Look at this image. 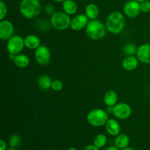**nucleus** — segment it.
<instances>
[{"instance_id": "b1692460", "label": "nucleus", "mask_w": 150, "mask_h": 150, "mask_svg": "<svg viewBox=\"0 0 150 150\" xmlns=\"http://www.w3.org/2000/svg\"><path fill=\"white\" fill-rule=\"evenodd\" d=\"M124 51L125 54H127L128 56H133L135 53L137 52V49H136L135 45L132 44H128L125 45L124 48Z\"/></svg>"}, {"instance_id": "f3484780", "label": "nucleus", "mask_w": 150, "mask_h": 150, "mask_svg": "<svg viewBox=\"0 0 150 150\" xmlns=\"http://www.w3.org/2000/svg\"><path fill=\"white\" fill-rule=\"evenodd\" d=\"M99 7L93 3L87 4L85 7V15L90 20H95L99 16Z\"/></svg>"}, {"instance_id": "0eeeda50", "label": "nucleus", "mask_w": 150, "mask_h": 150, "mask_svg": "<svg viewBox=\"0 0 150 150\" xmlns=\"http://www.w3.org/2000/svg\"><path fill=\"white\" fill-rule=\"evenodd\" d=\"M35 57L38 64L46 66L51 60V51L45 46H40L35 50Z\"/></svg>"}, {"instance_id": "473e14b6", "label": "nucleus", "mask_w": 150, "mask_h": 150, "mask_svg": "<svg viewBox=\"0 0 150 150\" xmlns=\"http://www.w3.org/2000/svg\"><path fill=\"white\" fill-rule=\"evenodd\" d=\"M53 1H55V2H57V3H62L64 0H53Z\"/></svg>"}, {"instance_id": "9d476101", "label": "nucleus", "mask_w": 150, "mask_h": 150, "mask_svg": "<svg viewBox=\"0 0 150 150\" xmlns=\"http://www.w3.org/2000/svg\"><path fill=\"white\" fill-rule=\"evenodd\" d=\"M14 27L8 20H1L0 22V38L2 41H8L13 37Z\"/></svg>"}, {"instance_id": "e433bc0d", "label": "nucleus", "mask_w": 150, "mask_h": 150, "mask_svg": "<svg viewBox=\"0 0 150 150\" xmlns=\"http://www.w3.org/2000/svg\"><path fill=\"white\" fill-rule=\"evenodd\" d=\"M38 1H42V0H38Z\"/></svg>"}, {"instance_id": "1a4fd4ad", "label": "nucleus", "mask_w": 150, "mask_h": 150, "mask_svg": "<svg viewBox=\"0 0 150 150\" xmlns=\"http://www.w3.org/2000/svg\"><path fill=\"white\" fill-rule=\"evenodd\" d=\"M124 13L127 17L136 18L140 14L141 8L140 3L136 1V0H130L125 4L123 7Z\"/></svg>"}, {"instance_id": "4468645a", "label": "nucleus", "mask_w": 150, "mask_h": 150, "mask_svg": "<svg viewBox=\"0 0 150 150\" xmlns=\"http://www.w3.org/2000/svg\"><path fill=\"white\" fill-rule=\"evenodd\" d=\"M24 46L29 49H37L40 46L41 41L39 37L35 35H29L24 38Z\"/></svg>"}, {"instance_id": "f704fd0d", "label": "nucleus", "mask_w": 150, "mask_h": 150, "mask_svg": "<svg viewBox=\"0 0 150 150\" xmlns=\"http://www.w3.org/2000/svg\"><path fill=\"white\" fill-rule=\"evenodd\" d=\"M136 1H138V2H139V3H142V2H143V1H146V0H136Z\"/></svg>"}, {"instance_id": "423d86ee", "label": "nucleus", "mask_w": 150, "mask_h": 150, "mask_svg": "<svg viewBox=\"0 0 150 150\" xmlns=\"http://www.w3.org/2000/svg\"><path fill=\"white\" fill-rule=\"evenodd\" d=\"M24 46V40L19 35H14L7 41V49L10 54H20Z\"/></svg>"}, {"instance_id": "20e7f679", "label": "nucleus", "mask_w": 150, "mask_h": 150, "mask_svg": "<svg viewBox=\"0 0 150 150\" xmlns=\"http://www.w3.org/2000/svg\"><path fill=\"white\" fill-rule=\"evenodd\" d=\"M88 123L93 126H102L108 121V113L103 109L97 108L90 110L86 116Z\"/></svg>"}, {"instance_id": "7ed1b4c3", "label": "nucleus", "mask_w": 150, "mask_h": 150, "mask_svg": "<svg viewBox=\"0 0 150 150\" xmlns=\"http://www.w3.org/2000/svg\"><path fill=\"white\" fill-rule=\"evenodd\" d=\"M106 26L99 20H91L86 26V34L92 40L98 41L105 37L106 35Z\"/></svg>"}, {"instance_id": "bb28decb", "label": "nucleus", "mask_w": 150, "mask_h": 150, "mask_svg": "<svg viewBox=\"0 0 150 150\" xmlns=\"http://www.w3.org/2000/svg\"><path fill=\"white\" fill-rule=\"evenodd\" d=\"M141 11L143 13H149L150 12V1L146 0L143 2L140 3Z\"/></svg>"}, {"instance_id": "cd10ccee", "label": "nucleus", "mask_w": 150, "mask_h": 150, "mask_svg": "<svg viewBox=\"0 0 150 150\" xmlns=\"http://www.w3.org/2000/svg\"><path fill=\"white\" fill-rule=\"evenodd\" d=\"M83 150H100L99 148L95 146L94 144H89V145L86 146L83 149Z\"/></svg>"}, {"instance_id": "2f4dec72", "label": "nucleus", "mask_w": 150, "mask_h": 150, "mask_svg": "<svg viewBox=\"0 0 150 150\" xmlns=\"http://www.w3.org/2000/svg\"><path fill=\"white\" fill-rule=\"evenodd\" d=\"M122 150H135V149L133 148H132V147L127 146V147H126V148L122 149Z\"/></svg>"}, {"instance_id": "4be33fe9", "label": "nucleus", "mask_w": 150, "mask_h": 150, "mask_svg": "<svg viewBox=\"0 0 150 150\" xmlns=\"http://www.w3.org/2000/svg\"><path fill=\"white\" fill-rule=\"evenodd\" d=\"M107 143V137L104 134H98L95 136L94 139V145L96 146L98 148H103Z\"/></svg>"}, {"instance_id": "393cba45", "label": "nucleus", "mask_w": 150, "mask_h": 150, "mask_svg": "<svg viewBox=\"0 0 150 150\" xmlns=\"http://www.w3.org/2000/svg\"><path fill=\"white\" fill-rule=\"evenodd\" d=\"M7 13V7L3 1H0V20H3Z\"/></svg>"}, {"instance_id": "39448f33", "label": "nucleus", "mask_w": 150, "mask_h": 150, "mask_svg": "<svg viewBox=\"0 0 150 150\" xmlns=\"http://www.w3.org/2000/svg\"><path fill=\"white\" fill-rule=\"evenodd\" d=\"M51 24L55 29L64 30L70 26L71 19L70 16L64 12H57L51 16Z\"/></svg>"}, {"instance_id": "a211bd4d", "label": "nucleus", "mask_w": 150, "mask_h": 150, "mask_svg": "<svg viewBox=\"0 0 150 150\" xmlns=\"http://www.w3.org/2000/svg\"><path fill=\"white\" fill-rule=\"evenodd\" d=\"M130 144V138L126 134H119L114 139V146L120 149L126 148Z\"/></svg>"}, {"instance_id": "9b49d317", "label": "nucleus", "mask_w": 150, "mask_h": 150, "mask_svg": "<svg viewBox=\"0 0 150 150\" xmlns=\"http://www.w3.org/2000/svg\"><path fill=\"white\" fill-rule=\"evenodd\" d=\"M88 17L85 14H79L71 19L70 27L74 31H80L86 28L88 23Z\"/></svg>"}, {"instance_id": "412c9836", "label": "nucleus", "mask_w": 150, "mask_h": 150, "mask_svg": "<svg viewBox=\"0 0 150 150\" xmlns=\"http://www.w3.org/2000/svg\"><path fill=\"white\" fill-rule=\"evenodd\" d=\"M53 81L47 75H42V76H40L39 79L38 80V85L41 89L43 90H48L51 88L52 86Z\"/></svg>"}, {"instance_id": "f257e3e1", "label": "nucleus", "mask_w": 150, "mask_h": 150, "mask_svg": "<svg viewBox=\"0 0 150 150\" xmlns=\"http://www.w3.org/2000/svg\"><path fill=\"white\" fill-rule=\"evenodd\" d=\"M125 24V19L122 13L120 12H112L108 15L105 21L107 30L114 35L120 33L124 29Z\"/></svg>"}, {"instance_id": "f8f14e48", "label": "nucleus", "mask_w": 150, "mask_h": 150, "mask_svg": "<svg viewBox=\"0 0 150 150\" xmlns=\"http://www.w3.org/2000/svg\"><path fill=\"white\" fill-rule=\"evenodd\" d=\"M138 60L142 63L150 64V44H144L138 48L136 52Z\"/></svg>"}, {"instance_id": "5701e85b", "label": "nucleus", "mask_w": 150, "mask_h": 150, "mask_svg": "<svg viewBox=\"0 0 150 150\" xmlns=\"http://www.w3.org/2000/svg\"><path fill=\"white\" fill-rule=\"evenodd\" d=\"M21 137L17 134H13L10 136L9 140V144L11 148H16L21 143Z\"/></svg>"}, {"instance_id": "72a5a7b5", "label": "nucleus", "mask_w": 150, "mask_h": 150, "mask_svg": "<svg viewBox=\"0 0 150 150\" xmlns=\"http://www.w3.org/2000/svg\"><path fill=\"white\" fill-rule=\"evenodd\" d=\"M68 150H78L76 147H70Z\"/></svg>"}, {"instance_id": "4c0bfd02", "label": "nucleus", "mask_w": 150, "mask_h": 150, "mask_svg": "<svg viewBox=\"0 0 150 150\" xmlns=\"http://www.w3.org/2000/svg\"><path fill=\"white\" fill-rule=\"evenodd\" d=\"M111 1H114V0H111Z\"/></svg>"}, {"instance_id": "ddd939ff", "label": "nucleus", "mask_w": 150, "mask_h": 150, "mask_svg": "<svg viewBox=\"0 0 150 150\" xmlns=\"http://www.w3.org/2000/svg\"><path fill=\"white\" fill-rule=\"evenodd\" d=\"M105 129L107 132L111 136H117L120 134V124L117 120L114 119H108L105 124Z\"/></svg>"}, {"instance_id": "2eb2a0df", "label": "nucleus", "mask_w": 150, "mask_h": 150, "mask_svg": "<svg viewBox=\"0 0 150 150\" xmlns=\"http://www.w3.org/2000/svg\"><path fill=\"white\" fill-rule=\"evenodd\" d=\"M122 65L125 70L132 71L137 68L139 65V60L134 56H127L123 59Z\"/></svg>"}, {"instance_id": "7c9ffc66", "label": "nucleus", "mask_w": 150, "mask_h": 150, "mask_svg": "<svg viewBox=\"0 0 150 150\" xmlns=\"http://www.w3.org/2000/svg\"><path fill=\"white\" fill-rule=\"evenodd\" d=\"M16 54H10V55H9V58L10 59V60H14L15 58H16Z\"/></svg>"}, {"instance_id": "6ab92c4d", "label": "nucleus", "mask_w": 150, "mask_h": 150, "mask_svg": "<svg viewBox=\"0 0 150 150\" xmlns=\"http://www.w3.org/2000/svg\"><path fill=\"white\" fill-rule=\"evenodd\" d=\"M103 101L107 107H114L117 104V101H118L117 94L114 91H107L104 95Z\"/></svg>"}, {"instance_id": "c9c22d12", "label": "nucleus", "mask_w": 150, "mask_h": 150, "mask_svg": "<svg viewBox=\"0 0 150 150\" xmlns=\"http://www.w3.org/2000/svg\"><path fill=\"white\" fill-rule=\"evenodd\" d=\"M7 150H17V149H16L15 148H11V147H10V149H7Z\"/></svg>"}, {"instance_id": "aec40b11", "label": "nucleus", "mask_w": 150, "mask_h": 150, "mask_svg": "<svg viewBox=\"0 0 150 150\" xmlns=\"http://www.w3.org/2000/svg\"><path fill=\"white\" fill-rule=\"evenodd\" d=\"M15 65L19 68H26L29 65L30 60L28 56L23 54H18L16 56V58L13 60Z\"/></svg>"}, {"instance_id": "f03ea898", "label": "nucleus", "mask_w": 150, "mask_h": 150, "mask_svg": "<svg viewBox=\"0 0 150 150\" xmlns=\"http://www.w3.org/2000/svg\"><path fill=\"white\" fill-rule=\"evenodd\" d=\"M19 10L23 17L28 19H35L41 11V4L38 0H21Z\"/></svg>"}, {"instance_id": "c756f323", "label": "nucleus", "mask_w": 150, "mask_h": 150, "mask_svg": "<svg viewBox=\"0 0 150 150\" xmlns=\"http://www.w3.org/2000/svg\"><path fill=\"white\" fill-rule=\"evenodd\" d=\"M104 150H120V149H118L117 147H116L115 146H109L107 147L106 149H105Z\"/></svg>"}, {"instance_id": "dca6fc26", "label": "nucleus", "mask_w": 150, "mask_h": 150, "mask_svg": "<svg viewBox=\"0 0 150 150\" xmlns=\"http://www.w3.org/2000/svg\"><path fill=\"white\" fill-rule=\"evenodd\" d=\"M62 9L69 16H73L78 11V5L74 0H64L62 3Z\"/></svg>"}, {"instance_id": "6e6552de", "label": "nucleus", "mask_w": 150, "mask_h": 150, "mask_svg": "<svg viewBox=\"0 0 150 150\" xmlns=\"http://www.w3.org/2000/svg\"><path fill=\"white\" fill-rule=\"evenodd\" d=\"M132 110L130 106L127 103H118L113 107L112 113L119 119H126L131 115Z\"/></svg>"}, {"instance_id": "c85d7f7f", "label": "nucleus", "mask_w": 150, "mask_h": 150, "mask_svg": "<svg viewBox=\"0 0 150 150\" xmlns=\"http://www.w3.org/2000/svg\"><path fill=\"white\" fill-rule=\"evenodd\" d=\"M7 144L3 139L0 140V150H7Z\"/></svg>"}, {"instance_id": "a878e982", "label": "nucleus", "mask_w": 150, "mask_h": 150, "mask_svg": "<svg viewBox=\"0 0 150 150\" xmlns=\"http://www.w3.org/2000/svg\"><path fill=\"white\" fill-rule=\"evenodd\" d=\"M63 88V82H62L61 80H58V79H56V80L53 81L52 86H51V88H52L54 91H59L62 89Z\"/></svg>"}]
</instances>
